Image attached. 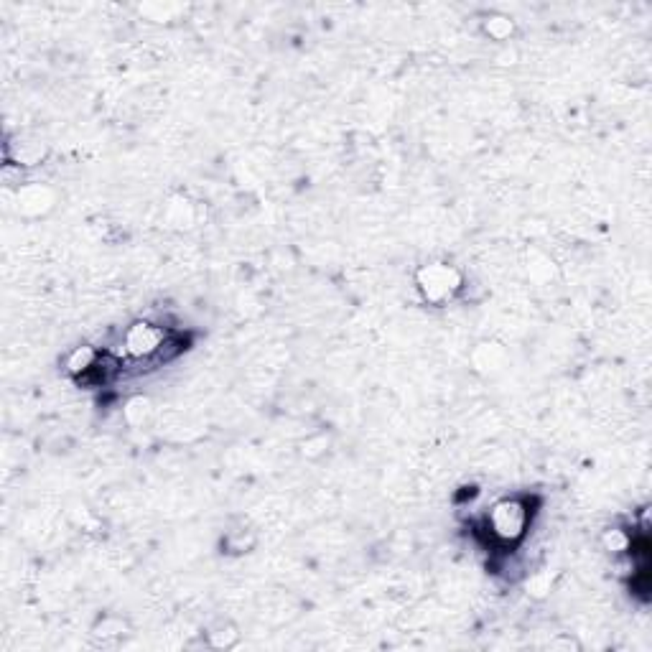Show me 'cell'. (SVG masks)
<instances>
[{"label": "cell", "instance_id": "6da1fadb", "mask_svg": "<svg viewBox=\"0 0 652 652\" xmlns=\"http://www.w3.org/2000/svg\"><path fill=\"white\" fill-rule=\"evenodd\" d=\"M530 523L528 502L523 500H500L487 515L489 533L500 543H518Z\"/></svg>", "mask_w": 652, "mask_h": 652}, {"label": "cell", "instance_id": "3957f363", "mask_svg": "<svg viewBox=\"0 0 652 652\" xmlns=\"http://www.w3.org/2000/svg\"><path fill=\"white\" fill-rule=\"evenodd\" d=\"M163 344H166V332L161 326L148 324V321H138L125 334V349H128V355L138 357V360L163 355Z\"/></svg>", "mask_w": 652, "mask_h": 652}, {"label": "cell", "instance_id": "277c9868", "mask_svg": "<svg viewBox=\"0 0 652 652\" xmlns=\"http://www.w3.org/2000/svg\"><path fill=\"white\" fill-rule=\"evenodd\" d=\"M67 367L72 375H87V372H92L97 367V352L90 347L74 349L67 360Z\"/></svg>", "mask_w": 652, "mask_h": 652}, {"label": "cell", "instance_id": "7a4b0ae2", "mask_svg": "<svg viewBox=\"0 0 652 652\" xmlns=\"http://www.w3.org/2000/svg\"><path fill=\"white\" fill-rule=\"evenodd\" d=\"M418 286H421L423 296H426L428 301H436V304H439V301H446V298L454 296V291H459L461 276L451 265L433 263L421 268V273H418Z\"/></svg>", "mask_w": 652, "mask_h": 652}]
</instances>
